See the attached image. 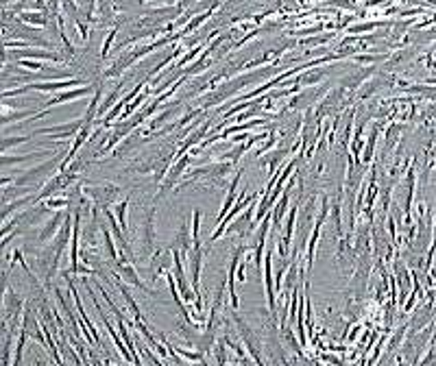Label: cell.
I'll return each instance as SVG.
<instances>
[{
	"label": "cell",
	"instance_id": "obj_2",
	"mask_svg": "<svg viewBox=\"0 0 436 366\" xmlns=\"http://www.w3.org/2000/svg\"><path fill=\"white\" fill-rule=\"evenodd\" d=\"M89 92H92V87H79V89H70V92H64V94H59V96H55V98H51L46 102V109L41 114H35V118H41L48 109L51 107H55V105H59V102H66V100H77V98H83V96H87Z\"/></svg>",
	"mask_w": 436,
	"mask_h": 366
},
{
	"label": "cell",
	"instance_id": "obj_4",
	"mask_svg": "<svg viewBox=\"0 0 436 366\" xmlns=\"http://www.w3.org/2000/svg\"><path fill=\"white\" fill-rule=\"evenodd\" d=\"M116 264H118V268H120V273L124 275V277H127V281L129 284H133V286H137V288H142L144 290V286H142V281H140V277H137V273L133 271V268L129 266V262H127V257H118L116 259Z\"/></svg>",
	"mask_w": 436,
	"mask_h": 366
},
{
	"label": "cell",
	"instance_id": "obj_3",
	"mask_svg": "<svg viewBox=\"0 0 436 366\" xmlns=\"http://www.w3.org/2000/svg\"><path fill=\"white\" fill-rule=\"evenodd\" d=\"M172 262H175V271H177L179 288H181V292L185 294L183 299H185V301H192L195 296H192V292L188 290V286H185V275H183V266H181V259H179V251H177V248H172Z\"/></svg>",
	"mask_w": 436,
	"mask_h": 366
},
{
	"label": "cell",
	"instance_id": "obj_6",
	"mask_svg": "<svg viewBox=\"0 0 436 366\" xmlns=\"http://www.w3.org/2000/svg\"><path fill=\"white\" fill-rule=\"evenodd\" d=\"M16 57L18 59H51V61H59V55L48 53V50H18Z\"/></svg>",
	"mask_w": 436,
	"mask_h": 366
},
{
	"label": "cell",
	"instance_id": "obj_10",
	"mask_svg": "<svg viewBox=\"0 0 436 366\" xmlns=\"http://www.w3.org/2000/svg\"><path fill=\"white\" fill-rule=\"evenodd\" d=\"M20 20H24V22H29V24H37V26H44L46 24L44 13H37V11H24V13H20Z\"/></svg>",
	"mask_w": 436,
	"mask_h": 366
},
{
	"label": "cell",
	"instance_id": "obj_15",
	"mask_svg": "<svg viewBox=\"0 0 436 366\" xmlns=\"http://www.w3.org/2000/svg\"><path fill=\"white\" fill-rule=\"evenodd\" d=\"M20 64L24 68H31V70H41V64H37V61H33V59H20Z\"/></svg>",
	"mask_w": 436,
	"mask_h": 366
},
{
	"label": "cell",
	"instance_id": "obj_18",
	"mask_svg": "<svg viewBox=\"0 0 436 366\" xmlns=\"http://www.w3.org/2000/svg\"><path fill=\"white\" fill-rule=\"evenodd\" d=\"M112 39H114V31L107 35V41L103 44V55H107V50H109V44H112Z\"/></svg>",
	"mask_w": 436,
	"mask_h": 366
},
{
	"label": "cell",
	"instance_id": "obj_13",
	"mask_svg": "<svg viewBox=\"0 0 436 366\" xmlns=\"http://www.w3.org/2000/svg\"><path fill=\"white\" fill-rule=\"evenodd\" d=\"M57 225H59V216H55L53 223H48L46 229L39 233V240H41V242H46V240H51V236H55V231H57Z\"/></svg>",
	"mask_w": 436,
	"mask_h": 366
},
{
	"label": "cell",
	"instance_id": "obj_19",
	"mask_svg": "<svg viewBox=\"0 0 436 366\" xmlns=\"http://www.w3.org/2000/svg\"><path fill=\"white\" fill-rule=\"evenodd\" d=\"M245 275H247L245 266H240V268H238V279H240V281H245Z\"/></svg>",
	"mask_w": 436,
	"mask_h": 366
},
{
	"label": "cell",
	"instance_id": "obj_9",
	"mask_svg": "<svg viewBox=\"0 0 436 366\" xmlns=\"http://www.w3.org/2000/svg\"><path fill=\"white\" fill-rule=\"evenodd\" d=\"M286 207H288V194H283L281 201L273 207V225L275 227H271V229H277V227H279V220L283 216V212H286Z\"/></svg>",
	"mask_w": 436,
	"mask_h": 366
},
{
	"label": "cell",
	"instance_id": "obj_7",
	"mask_svg": "<svg viewBox=\"0 0 436 366\" xmlns=\"http://www.w3.org/2000/svg\"><path fill=\"white\" fill-rule=\"evenodd\" d=\"M264 271H266V296H268V307L275 312V292H273V281H271V253L264 259Z\"/></svg>",
	"mask_w": 436,
	"mask_h": 366
},
{
	"label": "cell",
	"instance_id": "obj_16",
	"mask_svg": "<svg viewBox=\"0 0 436 366\" xmlns=\"http://www.w3.org/2000/svg\"><path fill=\"white\" fill-rule=\"evenodd\" d=\"M48 207H66L68 205V198H51V201H46Z\"/></svg>",
	"mask_w": 436,
	"mask_h": 366
},
{
	"label": "cell",
	"instance_id": "obj_5",
	"mask_svg": "<svg viewBox=\"0 0 436 366\" xmlns=\"http://www.w3.org/2000/svg\"><path fill=\"white\" fill-rule=\"evenodd\" d=\"M240 175H242V172H240ZM240 175H236V179H233V181H231L229 194H227L225 203H223V210H220V214H218V223H220V220H223V218L227 216V210H231L233 201H236V196H238V183H240Z\"/></svg>",
	"mask_w": 436,
	"mask_h": 366
},
{
	"label": "cell",
	"instance_id": "obj_12",
	"mask_svg": "<svg viewBox=\"0 0 436 366\" xmlns=\"http://www.w3.org/2000/svg\"><path fill=\"white\" fill-rule=\"evenodd\" d=\"M127 207H129V201L124 198V201L116 207V218H118V223H120V227L122 229H127Z\"/></svg>",
	"mask_w": 436,
	"mask_h": 366
},
{
	"label": "cell",
	"instance_id": "obj_1",
	"mask_svg": "<svg viewBox=\"0 0 436 366\" xmlns=\"http://www.w3.org/2000/svg\"><path fill=\"white\" fill-rule=\"evenodd\" d=\"M77 85H83V81L79 79H64V81H44V83H31V85H24V87H18V89H7L5 96H13V94H24V92H33V89H37V92H59V89L64 87H77Z\"/></svg>",
	"mask_w": 436,
	"mask_h": 366
},
{
	"label": "cell",
	"instance_id": "obj_14",
	"mask_svg": "<svg viewBox=\"0 0 436 366\" xmlns=\"http://www.w3.org/2000/svg\"><path fill=\"white\" fill-rule=\"evenodd\" d=\"M103 236H105V246H107L109 257L116 262V259H118V251L114 248V242H112V236H109V229H107V227H103Z\"/></svg>",
	"mask_w": 436,
	"mask_h": 366
},
{
	"label": "cell",
	"instance_id": "obj_17",
	"mask_svg": "<svg viewBox=\"0 0 436 366\" xmlns=\"http://www.w3.org/2000/svg\"><path fill=\"white\" fill-rule=\"evenodd\" d=\"M375 29V24H362V26H356V29H351V33H358V31H371Z\"/></svg>",
	"mask_w": 436,
	"mask_h": 366
},
{
	"label": "cell",
	"instance_id": "obj_8",
	"mask_svg": "<svg viewBox=\"0 0 436 366\" xmlns=\"http://www.w3.org/2000/svg\"><path fill=\"white\" fill-rule=\"evenodd\" d=\"M295 220H297V207L290 210V216H288V227H286V236H283V246L290 244V240H293V229H295ZM281 246V257L286 255V248Z\"/></svg>",
	"mask_w": 436,
	"mask_h": 366
},
{
	"label": "cell",
	"instance_id": "obj_11",
	"mask_svg": "<svg viewBox=\"0 0 436 366\" xmlns=\"http://www.w3.org/2000/svg\"><path fill=\"white\" fill-rule=\"evenodd\" d=\"M185 166H188V157H183V160H181V162H179V164H177V168H175V170H172V172H170V177H168V181H166V183H164V188H162V194H164V192H168V188H170V185H172V183H175V179L179 177V172H181V170L185 168Z\"/></svg>",
	"mask_w": 436,
	"mask_h": 366
}]
</instances>
